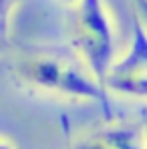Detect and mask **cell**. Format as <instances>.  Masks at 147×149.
I'll return each mask as SVG.
<instances>
[{
    "mask_svg": "<svg viewBox=\"0 0 147 149\" xmlns=\"http://www.w3.org/2000/svg\"><path fill=\"white\" fill-rule=\"evenodd\" d=\"M12 71L16 81L30 91L59 99L95 103L107 117L111 115L109 91L83 65L75 50H32L14 61Z\"/></svg>",
    "mask_w": 147,
    "mask_h": 149,
    "instance_id": "1",
    "label": "cell"
},
{
    "mask_svg": "<svg viewBox=\"0 0 147 149\" xmlns=\"http://www.w3.org/2000/svg\"><path fill=\"white\" fill-rule=\"evenodd\" d=\"M73 8V50L95 79L105 85L107 74L117 61V40L111 14L103 0H81Z\"/></svg>",
    "mask_w": 147,
    "mask_h": 149,
    "instance_id": "2",
    "label": "cell"
},
{
    "mask_svg": "<svg viewBox=\"0 0 147 149\" xmlns=\"http://www.w3.org/2000/svg\"><path fill=\"white\" fill-rule=\"evenodd\" d=\"M105 89L123 99L147 101V30L135 16L129 47L113 63Z\"/></svg>",
    "mask_w": 147,
    "mask_h": 149,
    "instance_id": "3",
    "label": "cell"
},
{
    "mask_svg": "<svg viewBox=\"0 0 147 149\" xmlns=\"http://www.w3.org/2000/svg\"><path fill=\"white\" fill-rule=\"evenodd\" d=\"M69 149H147L143 127L129 121H107V123L83 131L71 139L67 133Z\"/></svg>",
    "mask_w": 147,
    "mask_h": 149,
    "instance_id": "4",
    "label": "cell"
},
{
    "mask_svg": "<svg viewBox=\"0 0 147 149\" xmlns=\"http://www.w3.org/2000/svg\"><path fill=\"white\" fill-rule=\"evenodd\" d=\"M133 4V12H135V18L143 24V28L147 30V0H131Z\"/></svg>",
    "mask_w": 147,
    "mask_h": 149,
    "instance_id": "5",
    "label": "cell"
},
{
    "mask_svg": "<svg viewBox=\"0 0 147 149\" xmlns=\"http://www.w3.org/2000/svg\"><path fill=\"white\" fill-rule=\"evenodd\" d=\"M14 0H0V22L10 26V16H12Z\"/></svg>",
    "mask_w": 147,
    "mask_h": 149,
    "instance_id": "6",
    "label": "cell"
},
{
    "mask_svg": "<svg viewBox=\"0 0 147 149\" xmlns=\"http://www.w3.org/2000/svg\"><path fill=\"white\" fill-rule=\"evenodd\" d=\"M8 32H10V26L0 22V52L4 50V45H6V40H8Z\"/></svg>",
    "mask_w": 147,
    "mask_h": 149,
    "instance_id": "7",
    "label": "cell"
},
{
    "mask_svg": "<svg viewBox=\"0 0 147 149\" xmlns=\"http://www.w3.org/2000/svg\"><path fill=\"white\" fill-rule=\"evenodd\" d=\"M141 127H143V135H145V145H147V111L143 113V121H141Z\"/></svg>",
    "mask_w": 147,
    "mask_h": 149,
    "instance_id": "8",
    "label": "cell"
},
{
    "mask_svg": "<svg viewBox=\"0 0 147 149\" xmlns=\"http://www.w3.org/2000/svg\"><path fill=\"white\" fill-rule=\"evenodd\" d=\"M0 149H14V145H12L10 141H6V139L0 137Z\"/></svg>",
    "mask_w": 147,
    "mask_h": 149,
    "instance_id": "9",
    "label": "cell"
},
{
    "mask_svg": "<svg viewBox=\"0 0 147 149\" xmlns=\"http://www.w3.org/2000/svg\"><path fill=\"white\" fill-rule=\"evenodd\" d=\"M61 2H65L67 6H77V4H79L81 0H61Z\"/></svg>",
    "mask_w": 147,
    "mask_h": 149,
    "instance_id": "10",
    "label": "cell"
}]
</instances>
